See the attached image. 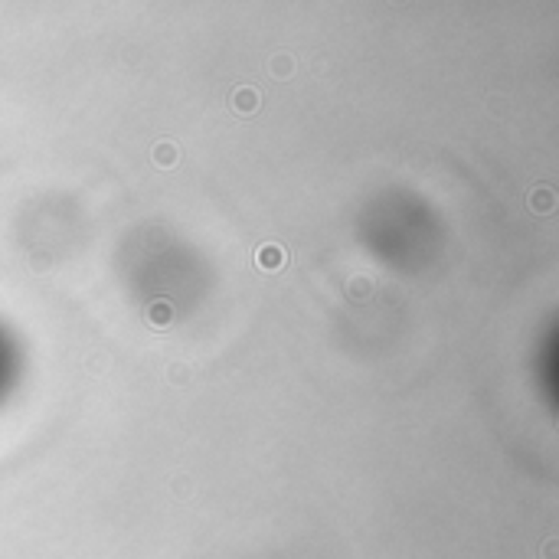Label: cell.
Wrapping results in <instances>:
<instances>
[{
  "label": "cell",
  "instance_id": "obj_1",
  "mask_svg": "<svg viewBox=\"0 0 559 559\" xmlns=\"http://www.w3.org/2000/svg\"><path fill=\"white\" fill-rule=\"evenodd\" d=\"M285 249L278 246V242H265L259 252H255V262H259V269H265V271H275V269H281L285 265Z\"/></svg>",
  "mask_w": 559,
  "mask_h": 559
},
{
  "label": "cell",
  "instance_id": "obj_2",
  "mask_svg": "<svg viewBox=\"0 0 559 559\" xmlns=\"http://www.w3.org/2000/svg\"><path fill=\"white\" fill-rule=\"evenodd\" d=\"M147 324L151 327H167L170 317H174V307H170V301H154L151 307H147Z\"/></svg>",
  "mask_w": 559,
  "mask_h": 559
},
{
  "label": "cell",
  "instance_id": "obj_3",
  "mask_svg": "<svg viewBox=\"0 0 559 559\" xmlns=\"http://www.w3.org/2000/svg\"><path fill=\"white\" fill-rule=\"evenodd\" d=\"M232 105H236V111H242V115H252L255 108H259V92L255 89H236V95H232Z\"/></svg>",
  "mask_w": 559,
  "mask_h": 559
},
{
  "label": "cell",
  "instance_id": "obj_4",
  "mask_svg": "<svg viewBox=\"0 0 559 559\" xmlns=\"http://www.w3.org/2000/svg\"><path fill=\"white\" fill-rule=\"evenodd\" d=\"M530 210H536V213L553 210V190L550 186H536L533 193H530Z\"/></svg>",
  "mask_w": 559,
  "mask_h": 559
},
{
  "label": "cell",
  "instance_id": "obj_5",
  "mask_svg": "<svg viewBox=\"0 0 559 559\" xmlns=\"http://www.w3.org/2000/svg\"><path fill=\"white\" fill-rule=\"evenodd\" d=\"M177 147L170 145V141H161V145L154 147V161H157V167H174L177 164Z\"/></svg>",
  "mask_w": 559,
  "mask_h": 559
},
{
  "label": "cell",
  "instance_id": "obj_6",
  "mask_svg": "<svg viewBox=\"0 0 559 559\" xmlns=\"http://www.w3.org/2000/svg\"><path fill=\"white\" fill-rule=\"evenodd\" d=\"M271 72H275L278 79L291 76V56L288 52H275V56H271Z\"/></svg>",
  "mask_w": 559,
  "mask_h": 559
},
{
  "label": "cell",
  "instance_id": "obj_7",
  "mask_svg": "<svg viewBox=\"0 0 559 559\" xmlns=\"http://www.w3.org/2000/svg\"><path fill=\"white\" fill-rule=\"evenodd\" d=\"M170 376H174V380H177V383H183L186 370H183V366H170Z\"/></svg>",
  "mask_w": 559,
  "mask_h": 559
},
{
  "label": "cell",
  "instance_id": "obj_8",
  "mask_svg": "<svg viewBox=\"0 0 559 559\" xmlns=\"http://www.w3.org/2000/svg\"><path fill=\"white\" fill-rule=\"evenodd\" d=\"M546 559H556V543H546Z\"/></svg>",
  "mask_w": 559,
  "mask_h": 559
}]
</instances>
